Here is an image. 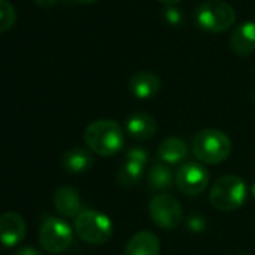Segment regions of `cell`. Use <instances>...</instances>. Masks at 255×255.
Listing matches in <instances>:
<instances>
[{
	"label": "cell",
	"mask_w": 255,
	"mask_h": 255,
	"mask_svg": "<svg viewBox=\"0 0 255 255\" xmlns=\"http://www.w3.org/2000/svg\"><path fill=\"white\" fill-rule=\"evenodd\" d=\"M192 153L203 164H221L231 153V140L219 129H203L192 140Z\"/></svg>",
	"instance_id": "cell-2"
},
{
	"label": "cell",
	"mask_w": 255,
	"mask_h": 255,
	"mask_svg": "<svg viewBox=\"0 0 255 255\" xmlns=\"http://www.w3.org/2000/svg\"><path fill=\"white\" fill-rule=\"evenodd\" d=\"M15 255H42V254H41V251H38L33 246H24V248H20L15 252Z\"/></svg>",
	"instance_id": "cell-22"
},
{
	"label": "cell",
	"mask_w": 255,
	"mask_h": 255,
	"mask_svg": "<svg viewBox=\"0 0 255 255\" xmlns=\"http://www.w3.org/2000/svg\"><path fill=\"white\" fill-rule=\"evenodd\" d=\"M74 240V233L71 225L62 218L50 216L39 228V243L50 254L65 252Z\"/></svg>",
	"instance_id": "cell-6"
},
{
	"label": "cell",
	"mask_w": 255,
	"mask_h": 255,
	"mask_svg": "<svg viewBox=\"0 0 255 255\" xmlns=\"http://www.w3.org/2000/svg\"><path fill=\"white\" fill-rule=\"evenodd\" d=\"M125 159L132 161V162H137V164H140V165H146L147 161H149V153H147V150L143 149V147H132V149L128 150Z\"/></svg>",
	"instance_id": "cell-20"
},
{
	"label": "cell",
	"mask_w": 255,
	"mask_h": 255,
	"mask_svg": "<svg viewBox=\"0 0 255 255\" xmlns=\"http://www.w3.org/2000/svg\"><path fill=\"white\" fill-rule=\"evenodd\" d=\"M149 213L155 225L162 230L176 228L183 218V210L176 197L171 194H158L149 203Z\"/></svg>",
	"instance_id": "cell-7"
},
{
	"label": "cell",
	"mask_w": 255,
	"mask_h": 255,
	"mask_svg": "<svg viewBox=\"0 0 255 255\" xmlns=\"http://www.w3.org/2000/svg\"><path fill=\"white\" fill-rule=\"evenodd\" d=\"M161 243L155 233L138 231L128 240L123 255H159Z\"/></svg>",
	"instance_id": "cell-12"
},
{
	"label": "cell",
	"mask_w": 255,
	"mask_h": 255,
	"mask_svg": "<svg viewBox=\"0 0 255 255\" xmlns=\"http://www.w3.org/2000/svg\"><path fill=\"white\" fill-rule=\"evenodd\" d=\"M27 225L24 218L17 212H5L0 215V243L14 248L26 237Z\"/></svg>",
	"instance_id": "cell-9"
},
{
	"label": "cell",
	"mask_w": 255,
	"mask_h": 255,
	"mask_svg": "<svg viewBox=\"0 0 255 255\" xmlns=\"http://www.w3.org/2000/svg\"><path fill=\"white\" fill-rule=\"evenodd\" d=\"M251 192H252V197L255 198V183L252 185V188H251Z\"/></svg>",
	"instance_id": "cell-26"
},
{
	"label": "cell",
	"mask_w": 255,
	"mask_h": 255,
	"mask_svg": "<svg viewBox=\"0 0 255 255\" xmlns=\"http://www.w3.org/2000/svg\"><path fill=\"white\" fill-rule=\"evenodd\" d=\"M206 227H207V222H206L204 216H201L198 213H194L186 219V228L191 233H201L206 230Z\"/></svg>",
	"instance_id": "cell-21"
},
{
	"label": "cell",
	"mask_w": 255,
	"mask_h": 255,
	"mask_svg": "<svg viewBox=\"0 0 255 255\" xmlns=\"http://www.w3.org/2000/svg\"><path fill=\"white\" fill-rule=\"evenodd\" d=\"M77 2H80V3H86V5H89V3H93V2H96V0H77Z\"/></svg>",
	"instance_id": "cell-25"
},
{
	"label": "cell",
	"mask_w": 255,
	"mask_h": 255,
	"mask_svg": "<svg viewBox=\"0 0 255 255\" xmlns=\"http://www.w3.org/2000/svg\"><path fill=\"white\" fill-rule=\"evenodd\" d=\"M125 129L131 138L135 140H149L158 131V122L149 113H134L126 119Z\"/></svg>",
	"instance_id": "cell-10"
},
{
	"label": "cell",
	"mask_w": 255,
	"mask_h": 255,
	"mask_svg": "<svg viewBox=\"0 0 255 255\" xmlns=\"http://www.w3.org/2000/svg\"><path fill=\"white\" fill-rule=\"evenodd\" d=\"M54 209L65 218H77L81 212V198L71 186H60L53 195Z\"/></svg>",
	"instance_id": "cell-14"
},
{
	"label": "cell",
	"mask_w": 255,
	"mask_h": 255,
	"mask_svg": "<svg viewBox=\"0 0 255 255\" xmlns=\"http://www.w3.org/2000/svg\"><path fill=\"white\" fill-rule=\"evenodd\" d=\"M188 153L189 149L186 141L179 137L165 138L158 149V158L165 164H179L188 158Z\"/></svg>",
	"instance_id": "cell-16"
},
{
	"label": "cell",
	"mask_w": 255,
	"mask_h": 255,
	"mask_svg": "<svg viewBox=\"0 0 255 255\" xmlns=\"http://www.w3.org/2000/svg\"><path fill=\"white\" fill-rule=\"evenodd\" d=\"M248 195L246 185L242 177L228 174L219 177L210 188V204L221 212H233L243 206Z\"/></svg>",
	"instance_id": "cell-3"
},
{
	"label": "cell",
	"mask_w": 255,
	"mask_h": 255,
	"mask_svg": "<svg viewBox=\"0 0 255 255\" xmlns=\"http://www.w3.org/2000/svg\"><path fill=\"white\" fill-rule=\"evenodd\" d=\"M195 21L209 33H222L236 21V11L224 0H206L195 11Z\"/></svg>",
	"instance_id": "cell-4"
},
{
	"label": "cell",
	"mask_w": 255,
	"mask_h": 255,
	"mask_svg": "<svg viewBox=\"0 0 255 255\" xmlns=\"http://www.w3.org/2000/svg\"><path fill=\"white\" fill-rule=\"evenodd\" d=\"M83 138L92 153L104 158L116 155L125 143V134L122 126L116 120L110 119H99L90 122L86 126Z\"/></svg>",
	"instance_id": "cell-1"
},
{
	"label": "cell",
	"mask_w": 255,
	"mask_h": 255,
	"mask_svg": "<svg viewBox=\"0 0 255 255\" xmlns=\"http://www.w3.org/2000/svg\"><path fill=\"white\" fill-rule=\"evenodd\" d=\"M161 90V78L152 71H138L129 78V92L138 99H150Z\"/></svg>",
	"instance_id": "cell-11"
},
{
	"label": "cell",
	"mask_w": 255,
	"mask_h": 255,
	"mask_svg": "<svg viewBox=\"0 0 255 255\" xmlns=\"http://www.w3.org/2000/svg\"><path fill=\"white\" fill-rule=\"evenodd\" d=\"M143 168H144V165L125 159V162L120 165V168L117 171V182L125 188H132V186L138 185L144 176Z\"/></svg>",
	"instance_id": "cell-17"
},
{
	"label": "cell",
	"mask_w": 255,
	"mask_h": 255,
	"mask_svg": "<svg viewBox=\"0 0 255 255\" xmlns=\"http://www.w3.org/2000/svg\"><path fill=\"white\" fill-rule=\"evenodd\" d=\"M62 165L71 174L86 173L93 165V153L84 147H72L63 153Z\"/></svg>",
	"instance_id": "cell-15"
},
{
	"label": "cell",
	"mask_w": 255,
	"mask_h": 255,
	"mask_svg": "<svg viewBox=\"0 0 255 255\" xmlns=\"http://www.w3.org/2000/svg\"><path fill=\"white\" fill-rule=\"evenodd\" d=\"M74 230L83 242L102 245L113 236V222L105 213L86 209L74 219Z\"/></svg>",
	"instance_id": "cell-5"
},
{
	"label": "cell",
	"mask_w": 255,
	"mask_h": 255,
	"mask_svg": "<svg viewBox=\"0 0 255 255\" xmlns=\"http://www.w3.org/2000/svg\"><path fill=\"white\" fill-rule=\"evenodd\" d=\"M33 2L39 6V8H44V9H48L51 6H54L59 0H33Z\"/></svg>",
	"instance_id": "cell-23"
},
{
	"label": "cell",
	"mask_w": 255,
	"mask_h": 255,
	"mask_svg": "<svg viewBox=\"0 0 255 255\" xmlns=\"http://www.w3.org/2000/svg\"><path fill=\"white\" fill-rule=\"evenodd\" d=\"M237 255H251V254H248V252H242V254H237Z\"/></svg>",
	"instance_id": "cell-27"
},
{
	"label": "cell",
	"mask_w": 255,
	"mask_h": 255,
	"mask_svg": "<svg viewBox=\"0 0 255 255\" xmlns=\"http://www.w3.org/2000/svg\"><path fill=\"white\" fill-rule=\"evenodd\" d=\"M230 48L237 56H249L255 51V23L239 24L230 36Z\"/></svg>",
	"instance_id": "cell-13"
},
{
	"label": "cell",
	"mask_w": 255,
	"mask_h": 255,
	"mask_svg": "<svg viewBox=\"0 0 255 255\" xmlns=\"http://www.w3.org/2000/svg\"><path fill=\"white\" fill-rule=\"evenodd\" d=\"M159 2H162V3H165V5H168V6H171V5H177L179 2H182V0H159Z\"/></svg>",
	"instance_id": "cell-24"
},
{
	"label": "cell",
	"mask_w": 255,
	"mask_h": 255,
	"mask_svg": "<svg viewBox=\"0 0 255 255\" xmlns=\"http://www.w3.org/2000/svg\"><path fill=\"white\" fill-rule=\"evenodd\" d=\"M174 183L177 189L185 195H198L207 188L209 173L201 164L186 162L177 170Z\"/></svg>",
	"instance_id": "cell-8"
},
{
	"label": "cell",
	"mask_w": 255,
	"mask_h": 255,
	"mask_svg": "<svg viewBox=\"0 0 255 255\" xmlns=\"http://www.w3.org/2000/svg\"><path fill=\"white\" fill-rule=\"evenodd\" d=\"M17 20L15 8L8 0H0V33H5L12 29Z\"/></svg>",
	"instance_id": "cell-19"
},
{
	"label": "cell",
	"mask_w": 255,
	"mask_h": 255,
	"mask_svg": "<svg viewBox=\"0 0 255 255\" xmlns=\"http://www.w3.org/2000/svg\"><path fill=\"white\" fill-rule=\"evenodd\" d=\"M173 173L164 164H155L147 171V183L155 191H167L173 186Z\"/></svg>",
	"instance_id": "cell-18"
}]
</instances>
